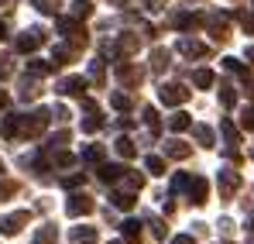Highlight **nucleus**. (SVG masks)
<instances>
[{"label": "nucleus", "mask_w": 254, "mask_h": 244, "mask_svg": "<svg viewBox=\"0 0 254 244\" xmlns=\"http://www.w3.org/2000/svg\"><path fill=\"white\" fill-rule=\"evenodd\" d=\"M93 196H86V193H72L69 196V203H65V213L69 217H86V213H93Z\"/></svg>", "instance_id": "obj_1"}, {"label": "nucleus", "mask_w": 254, "mask_h": 244, "mask_svg": "<svg viewBox=\"0 0 254 244\" xmlns=\"http://www.w3.org/2000/svg\"><path fill=\"white\" fill-rule=\"evenodd\" d=\"M28 220H31V213H28V210H17V213H10V217H3V220H0V234L14 238V234H17Z\"/></svg>", "instance_id": "obj_2"}, {"label": "nucleus", "mask_w": 254, "mask_h": 244, "mask_svg": "<svg viewBox=\"0 0 254 244\" xmlns=\"http://www.w3.org/2000/svg\"><path fill=\"white\" fill-rule=\"evenodd\" d=\"M186 189H189V200H192L196 206L206 203V193H210V186H206V179H203V175H192Z\"/></svg>", "instance_id": "obj_3"}, {"label": "nucleus", "mask_w": 254, "mask_h": 244, "mask_svg": "<svg viewBox=\"0 0 254 244\" xmlns=\"http://www.w3.org/2000/svg\"><path fill=\"white\" fill-rule=\"evenodd\" d=\"M158 96H162V103H169V107H175V103H182V100H189V89L186 86H162L158 89Z\"/></svg>", "instance_id": "obj_4"}, {"label": "nucleus", "mask_w": 254, "mask_h": 244, "mask_svg": "<svg viewBox=\"0 0 254 244\" xmlns=\"http://www.w3.org/2000/svg\"><path fill=\"white\" fill-rule=\"evenodd\" d=\"M124 175H127L124 165H100V179H103L107 186H117V182H121Z\"/></svg>", "instance_id": "obj_5"}, {"label": "nucleus", "mask_w": 254, "mask_h": 244, "mask_svg": "<svg viewBox=\"0 0 254 244\" xmlns=\"http://www.w3.org/2000/svg\"><path fill=\"white\" fill-rule=\"evenodd\" d=\"M38 45H42V31H38V28H31V31H24V35L17 38V48H21V52H35Z\"/></svg>", "instance_id": "obj_6"}, {"label": "nucleus", "mask_w": 254, "mask_h": 244, "mask_svg": "<svg viewBox=\"0 0 254 244\" xmlns=\"http://www.w3.org/2000/svg\"><path fill=\"white\" fill-rule=\"evenodd\" d=\"M237 186H241V175H237V172H220V193H223V196H230Z\"/></svg>", "instance_id": "obj_7"}, {"label": "nucleus", "mask_w": 254, "mask_h": 244, "mask_svg": "<svg viewBox=\"0 0 254 244\" xmlns=\"http://www.w3.org/2000/svg\"><path fill=\"white\" fill-rule=\"evenodd\" d=\"M55 238H59L55 224H45V227H38V234H35V241H31V244H55Z\"/></svg>", "instance_id": "obj_8"}, {"label": "nucleus", "mask_w": 254, "mask_h": 244, "mask_svg": "<svg viewBox=\"0 0 254 244\" xmlns=\"http://www.w3.org/2000/svg\"><path fill=\"white\" fill-rule=\"evenodd\" d=\"M83 89H86V80H83V76H72V80H65L62 86H59V93H72V96H79Z\"/></svg>", "instance_id": "obj_9"}, {"label": "nucleus", "mask_w": 254, "mask_h": 244, "mask_svg": "<svg viewBox=\"0 0 254 244\" xmlns=\"http://www.w3.org/2000/svg\"><path fill=\"white\" fill-rule=\"evenodd\" d=\"M189 152H192V148H189L186 141H169V145H165V155H172V159H189Z\"/></svg>", "instance_id": "obj_10"}, {"label": "nucleus", "mask_w": 254, "mask_h": 244, "mask_svg": "<svg viewBox=\"0 0 254 244\" xmlns=\"http://www.w3.org/2000/svg\"><path fill=\"white\" fill-rule=\"evenodd\" d=\"M179 52H186V55H203L206 48H203L199 41H189V38H182V41H179Z\"/></svg>", "instance_id": "obj_11"}, {"label": "nucleus", "mask_w": 254, "mask_h": 244, "mask_svg": "<svg viewBox=\"0 0 254 244\" xmlns=\"http://www.w3.org/2000/svg\"><path fill=\"white\" fill-rule=\"evenodd\" d=\"M121 231H124V238H130V241H134V238H141V224H137V220H134V217H130V220H124V224H121Z\"/></svg>", "instance_id": "obj_12"}, {"label": "nucleus", "mask_w": 254, "mask_h": 244, "mask_svg": "<svg viewBox=\"0 0 254 244\" xmlns=\"http://www.w3.org/2000/svg\"><path fill=\"white\" fill-rule=\"evenodd\" d=\"M134 152H137V148H134V141H130V138H117V155L134 159Z\"/></svg>", "instance_id": "obj_13"}, {"label": "nucleus", "mask_w": 254, "mask_h": 244, "mask_svg": "<svg viewBox=\"0 0 254 244\" xmlns=\"http://www.w3.org/2000/svg\"><path fill=\"white\" fill-rule=\"evenodd\" d=\"M144 168H148L151 175H165V162H162L158 155H151V159H144Z\"/></svg>", "instance_id": "obj_14"}, {"label": "nucleus", "mask_w": 254, "mask_h": 244, "mask_svg": "<svg viewBox=\"0 0 254 244\" xmlns=\"http://www.w3.org/2000/svg\"><path fill=\"white\" fill-rule=\"evenodd\" d=\"M189 124H192V121H189V114H172V117H169V127H172V131H186Z\"/></svg>", "instance_id": "obj_15"}, {"label": "nucleus", "mask_w": 254, "mask_h": 244, "mask_svg": "<svg viewBox=\"0 0 254 244\" xmlns=\"http://www.w3.org/2000/svg\"><path fill=\"white\" fill-rule=\"evenodd\" d=\"M220 131H223V138H227V145H237V127L230 121H220Z\"/></svg>", "instance_id": "obj_16"}, {"label": "nucleus", "mask_w": 254, "mask_h": 244, "mask_svg": "<svg viewBox=\"0 0 254 244\" xmlns=\"http://www.w3.org/2000/svg\"><path fill=\"white\" fill-rule=\"evenodd\" d=\"M35 7H38L42 14H55V10L62 7V0H35Z\"/></svg>", "instance_id": "obj_17"}, {"label": "nucleus", "mask_w": 254, "mask_h": 244, "mask_svg": "<svg viewBox=\"0 0 254 244\" xmlns=\"http://www.w3.org/2000/svg\"><path fill=\"white\" fill-rule=\"evenodd\" d=\"M89 10H93L89 0H76V3H72V14H76V17H89Z\"/></svg>", "instance_id": "obj_18"}, {"label": "nucleus", "mask_w": 254, "mask_h": 244, "mask_svg": "<svg viewBox=\"0 0 254 244\" xmlns=\"http://www.w3.org/2000/svg\"><path fill=\"white\" fill-rule=\"evenodd\" d=\"M196 138H199V145H213V131L203 124H196Z\"/></svg>", "instance_id": "obj_19"}, {"label": "nucleus", "mask_w": 254, "mask_h": 244, "mask_svg": "<svg viewBox=\"0 0 254 244\" xmlns=\"http://www.w3.org/2000/svg\"><path fill=\"white\" fill-rule=\"evenodd\" d=\"M192 82H196V86H210V82H213V73H210V69H199V73L192 76Z\"/></svg>", "instance_id": "obj_20"}, {"label": "nucleus", "mask_w": 254, "mask_h": 244, "mask_svg": "<svg viewBox=\"0 0 254 244\" xmlns=\"http://www.w3.org/2000/svg\"><path fill=\"white\" fill-rule=\"evenodd\" d=\"M83 159H86V162H103V148H86Z\"/></svg>", "instance_id": "obj_21"}, {"label": "nucleus", "mask_w": 254, "mask_h": 244, "mask_svg": "<svg viewBox=\"0 0 254 244\" xmlns=\"http://www.w3.org/2000/svg\"><path fill=\"white\" fill-rule=\"evenodd\" d=\"M93 238H96L93 227H76V241H93Z\"/></svg>", "instance_id": "obj_22"}, {"label": "nucleus", "mask_w": 254, "mask_h": 244, "mask_svg": "<svg viewBox=\"0 0 254 244\" xmlns=\"http://www.w3.org/2000/svg\"><path fill=\"white\" fill-rule=\"evenodd\" d=\"M165 66H169V52L158 48V52H155V69H165Z\"/></svg>", "instance_id": "obj_23"}, {"label": "nucleus", "mask_w": 254, "mask_h": 244, "mask_svg": "<svg viewBox=\"0 0 254 244\" xmlns=\"http://www.w3.org/2000/svg\"><path fill=\"white\" fill-rule=\"evenodd\" d=\"M220 100H223V107H234V100H237V96H234V89H230V86H223Z\"/></svg>", "instance_id": "obj_24"}, {"label": "nucleus", "mask_w": 254, "mask_h": 244, "mask_svg": "<svg viewBox=\"0 0 254 244\" xmlns=\"http://www.w3.org/2000/svg\"><path fill=\"white\" fill-rule=\"evenodd\" d=\"M62 186L65 189H76V186H83V175H69V179H62Z\"/></svg>", "instance_id": "obj_25"}, {"label": "nucleus", "mask_w": 254, "mask_h": 244, "mask_svg": "<svg viewBox=\"0 0 254 244\" xmlns=\"http://www.w3.org/2000/svg\"><path fill=\"white\" fill-rule=\"evenodd\" d=\"M110 103H114V107H117V110H127V107H130V100H127V96H121V93H117V96H114V100H110Z\"/></svg>", "instance_id": "obj_26"}, {"label": "nucleus", "mask_w": 254, "mask_h": 244, "mask_svg": "<svg viewBox=\"0 0 254 244\" xmlns=\"http://www.w3.org/2000/svg\"><path fill=\"white\" fill-rule=\"evenodd\" d=\"M186 186H189V175H175L172 179V189H186Z\"/></svg>", "instance_id": "obj_27"}, {"label": "nucleus", "mask_w": 254, "mask_h": 244, "mask_svg": "<svg viewBox=\"0 0 254 244\" xmlns=\"http://www.w3.org/2000/svg\"><path fill=\"white\" fill-rule=\"evenodd\" d=\"M241 124H244L248 131H254V110H244V117H241Z\"/></svg>", "instance_id": "obj_28"}, {"label": "nucleus", "mask_w": 254, "mask_h": 244, "mask_svg": "<svg viewBox=\"0 0 254 244\" xmlns=\"http://www.w3.org/2000/svg\"><path fill=\"white\" fill-rule=\"evenodd\" d=\"M10 193H17V186L14 182H0V196H10Z\"/></svg>", "instance_id": "obj_29"}, {"label": "nucleus", "mask_w": 254, "mask_h": 244, "mask_svg": "<svg viewBox=\"0 0 254 244\" xmlns=\"http://www.w3.org/2000/svg\"><path fill=\"white\" fill-rule=\"evenodd\" d=\"M172 244H196V241H192V234H182V238H172Z\"/></svg>", "instance_id": "obj_30"}, {"label": "nucleus", "mask_w": 254, "mask_h": 244, "mask_svg": "<svg viewBox=\"0 0 254 244\" xmlns=\"http://www.w3.org/2000/svg\"><path fill=\"white\" fill-rule=\"evenodd\" d=\"M3 103H7V93H3V89H0V107H3Z\"/></svg>", "instance_id": "obj_31"}, {"label": "nucleus", "mask_w": 254, "mask_h": 244, "mask_svg": "<svg viewBox=\"0 0 254 244\" xmlns=\"http://www.w3.org/2000/svg\"><path fill=\"white\" fill-rule=\"evenodd\" d=\"M0 172H3V162H0Z\"/></svg>", "instance_id": "obj_32"}, {"label": "nucleus", "mask_w": 254, "mask_h": 244, "mask_svg": "<svg viewBox=\"0 0 254 244\" xmlns=\"http://www.w3.org/2000/svg\"><path fill=\"white\" fill-rule=\"evenodd\" d=\"M251 231H254V220H251Z\"/></svg>", "instance_id": "obj_33"}, {"label": "nucleus", "mask_w": 254, "mask_h": 244, "mask_svg": "<svg viewBox=\"0 0 254 244\" xmlns=\"http://www.w3.org/2000/svg\"><path fill=\"white\" fill-rule=\"evenodd\" d=\"M114 244H124V241H114Z\"/></svg>", "instance_id": "obj_34"}, {"label": "nucleus", "mask_w": 254, "mask_h": 244, "mask_svg": "<svg viewBox=\"0 0 254 244\" xmlns=\"http://www.w3.org/2000/svg\"><path fill=\"white\" fill-rule=\"evenodd\" d=\"M114 3H121V0H114Z\"/></svg>", "instance_id": "obj_35"}, {"label": "nucleus", "mask_w": 254, "mask_h": 244, "mask_svg": "<svg viewBox=\"0 0 254 244\" xmlns=\"http://www.w3.org/2000/svg\"><path fill=\"white\" fill-rule=\"evenodd\" d=\"M251 159H254V152H251Z\"/></svg>", "instance_id": "obj_36"}]
</instances>
